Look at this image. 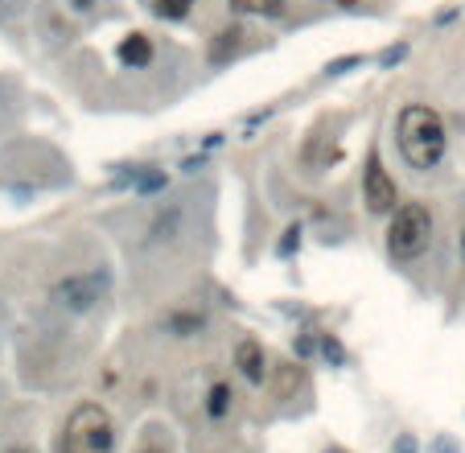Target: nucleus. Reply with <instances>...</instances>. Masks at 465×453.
Segmentation results:
<instances>
[{
    "instance_id": "obj_10",
    "label": "nucleus",
    "mask_w": 465,
    "mask_h": 453,
    "mask_svg": "<svg viewBox=\"0 0 465 453\" xmlns=\"http://www.w3.org/2000/svg\"><path fill=\"white\" fill-rule=\"evenodd\" d=\"M9 453H33V449H9Z\"/></svg>"
},
{
    "instance_id": "obj_12",
    "label": "nucleus",
    "mask_w": 465,
    "mask_h": 453,
    "mask_svg": "<svg viewBox=\"0 0 465 453\" xmlns=\"http://www.w3.org/2000/svg\"><path fill=\"white\" fill-rule=\"evenodd\" d=\"M461 251H465V231H461Z\"/></svg>"
},
{
    "instance_id": "obj_9",
    "label": "nucleus",
    "mask_w": 465,
    "mask_h": 453,
    "mask_svg": "<svg viewBox=\"0 0 465 453\" xmlns=\"http://www.w3.org/2000/svg\"><path fill=\"white\" fill-rule=\"evenodd\" d=\"M227 395H231V392H227V384H214L210 387V404H206V408H210V416H223L227 412Z\"/></svg>"
},
{
    "instance_id": "obj_4",
    "label": "nucleus",
    "mask_w": 465,
    "mask_h": 453,
    "mask_svg": "<svg viewBox=\"0 0 465 453\" xmlns=\"http://www.w3.org/2000/svg\"><path fill=\"white\" fill-rule=\"evenodd\" d=\"M362 198H367V206L375 214H388L396 211L399 203V190H396V177L383 169V161H379V153L367 157V169H362Z\"/></svg>"
},
{
    "instance_id": "obj_7",
    "label": "nucleus",
    "mask_w": 465,
    "mask_h": 453,
    "mask_svg": "<svg viewBox=\"0 0 465 453\" xmlns=\"http://www.w3.org/2000/svg\"><path fill=\"white\" fill-rule=\"evenodd\" d=\"M231 9L255 13V17H284V13H289V0H231Z\"/></svg>"
},
{
    "instance_id": "obj_8",
    "label": "nucleus",
    "mask_w": 465,
    "mask_h": 453,
    "mask_svg": "<svg viewBox=\"0 0 465 453\" xmlns=\"http://www.w3.org/2000/svg\"><path fill=\"white\" fill-rule=\"evenodd\" d=\"M198 0H156V13H161V17H185V13L194 9Z\"/></svg>"
},
{
    "instance_id": "obj_3",
    "label": "nucleus",
    "mask_w": 465,
    "mask_h": 453,
    "mask_svg": "<svg viewBox=\"0 0 465 453\" xmlns=\"http://www.w3.org/2000/svg\"><path fill=\"white\" fill-rule=\"evenodd\" d=\"M433 243V214L425 203H404L391 211V227H388V251L396 260H416L425 256Z\"/></svg>"
},
{
    "instance_id": "obj_13",
    "label": "nucleus",
    "mask_w": 465,
    "mask_h": 453,
    "mask_svg": "<svg viewBox=\"0 0 465 453\" xmlns=\"http://www.w3.org/2000/svg\"><path fill=\"white\" fill-rule=\"evenodd\" d=\"M342 5H354V0H342Z\"/></svg>"
},
{
    "instance_id": "obj_2",
    "label": "nucleus",
    "mask_w": 465,
    "mask_h": 453,
    "mask_svg": "<svg viewBox=\"0 0 465 453\" xmlns=\"http://www.w3.org/2000/svg\"><path fill=\"white\" fill-rule=\"evenodd\" d=\"M62 453H116V424L103 404H78L62 429Z\"/></svg>"
},
{
    "instance_id": "obj_6",
    "label": "nucleus",
    "mask_w": 465,
    "mask_h": 453,
    "mask_svg": "<svg viewBox=\"0 0 465 453\" xmlns=\"http://www.w3.org/2000/svg\"><path fill=\"white\" fill-rule=\"evenodd\" d=\"M148 59H153V46H148L145 33H132V38L120 41V62H128V67H145Z\"/></svg>"
},
{
    "instance_id": "obj_11",
    "label": "nucleus",
    "mask_w": 465,
    "mask_h": 453,
    "mask_svg": "<svg viewBox=\"0 0 465 453\" xmlns=\"http://www.w3.org/2000/svg\"><path fill=\"white\" fill-rule=\"evenodd\" d=\"M145 453H165V449H145Z\"/></svg>"
},
{
    "instance_id": "obj_1",
    "label": "nucleus",
    "mask_w": 465,
    "mask_h": 453,
    "mask_svg": "<svg viewBox=\"0 0 465 453\" xmlns=\"http://www.w3.org/2000/svg\"><path fill=\"white\" fill-rule=\"evenodd\" d=\"M396 136H399V153H404V161L412 169H436L441 157H445V120L428 104H407L399 112Z\"/></svg>"
},
{
    "instance_id": "obj_5",
    "label": "nucleus",
    "mask_w": 465,
    "mask_h": 453,
    "mask_svg": "<svg viewBox=\"0 0 465 453\" xmlns=\"http://www.w3.org/2000/svg\"><path fill=\"white\" fill-rule=\"evenodd\" d=\"M239 367H243V376L252 379V384H264V350H260L255 338L239 342Z\"/></svg>"
}]
</instances>
